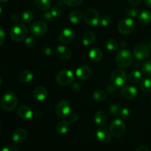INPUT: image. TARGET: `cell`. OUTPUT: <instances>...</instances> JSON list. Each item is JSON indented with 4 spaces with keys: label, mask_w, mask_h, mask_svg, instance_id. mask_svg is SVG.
Listing matches in <instances>:
<instances>
[{
    "label": "cell",
    "mask_w": 151,
    "mask_h": 151,
    "mask_svg": "<svg viewBox=\"0 0 151 151\" xmlns=\"http://www.w3.org/2000/svg\"><path fill=\"white\" fill-rule=\"evenodd\" d=\"M139 14V11L137 8H128L125 10V15L128 16V18H134L137 17Z\"/></svg>",
    "instance_id": "obj_35"
},
{
    "label": "cell",
    "mask_w": 151,
    "mask_h": 151,
    "mask_svg": "<svg viewBox=\"0 0 151 151\" xmlns=\"http://www.w3.org/2000/svg\"><path fill=\"white\" fill-rule=\"evenodd\" d=\"M4 39H5V32L2 27L0 26V47L3 44Z\"/></svg>",
    "instance_id": "obj_41"
},
{
    "label": "cell",
    "mask_w": 151,
    "mask_h": 151,
    "mask_svg": "<svg viewBox=\"0 0 151 151\" xmlns=\"http://www.w3.org/2000/svg\"><path fill=\"white\" fill-rule=\"evenodd\" d=\"M0 127H1V126H0Z\"/></svg>",
    "instance_id": "obj_58"
},
{
    "label": "cell",
    "mask_w": 151,
    "mask_h": 151,
    "mask_svg": "<svg viewBox=\"0 0 151 151\" xmlns=\"http://www.w3.org/2000/svg\"><path fill=\"white\" fill-rule=\"evenodd\" d=\"M103 52H102L100 49L97 48V47H93L88 52V57L93 62H100L103 59Z\"/></svg>",
    "instance_id": "obj_20"
},
{
    "label": "cell",
    "mask_w": 151,
    "mask_h": 151,
    "mask_svg": "<svg viewBox=\"0 0 151 151\" xmlns=\"http://www.w3.org/2000/svg\"><path fill=\"white\" fill-rule=\"evenodd\" d=\"M48 92L47 90L44 87H38L33 91V97L38 102H42L47 97Z\"/></svg>",
    "instance_id": "obj_19"
},
{
    "label": "cell",
    "mask_w": 151,
    "mask_h": 151,
    "mask_svg": "<svg viewBox=\"0 0 151 151\" xmlns=\"http://www.w3.org/2000/svg\"><path fill=\"white\" fill-rule=\"evenodd\" d=\"M18 99L16 95L13 92H6L1 99V106L6 111H11L16 107Z\"/></svg>",
    "instance_id": "obj_1"
},
{
    "label": "cell",
    "mask_w": 151,
    "mask_h": 151,
    "mask_svg": "<svg viewBox=\"0 0 151 151\" xmlns=\"http://www.w3.org/2000/svg\"><path fill=\"white\" fill-rule=\"evenodd\" d=\"M94 40H95V34L91 31H88L83 36L82 41L85 46H89L92 44Z\"/></svg>",
    "instance_id": "obj_24"
},
{
    "label": "cell",
    "mask_w": 151,
    "mask_h": 151,
    "mask_svg": "<svg viewBox=\"0 0 151 151\" xmlns=\"http://www.w3.org/2000/svg\"><path fill=\"white\" fill-rule=\"evenodd\" d=\"M47 31V25L45 22L37 21L34 22L30 27V32L32 35L41 36L44 35Z\"/></svg>",
    "instance_id": "obj_11"
},
{
    "label": "cell",
    "mask_w": 151,
    "mask_h": 151,
    "mask_svg": "<svg viewBox=\"0 0 151 151\" xmlns=\"http://www.w3.org/2000/svg\"><path fill=\"white\" fill-rule=\"evenodd\" d=\"M145 3L147 7L151 8V0H145Z\"/></svg>",
    "instance_id": "obj_51"
},
{
    "label": "cell",
    "mask_w": 151,
    "mask_h": 151,
    "mask_svg": "<svg viewBox=\"0 0 151 151\" xmlns=\"http://www.w3.org/2000/svg\"><path fill=\"white\" fill-rule=\"evenodd\" d=\"M141 89L145 93H149L151 91V79L150 78H145L141 81L140 84Z\"/></svg>",
    "instance_id": "obj_33"
},
{
    "label": "cell",
    "mask_w": 151,
    "mask_h": 151,
    "mask_svg": "<svg viewBox=\"0 0 151 151\" xmlns=\"http://www.w3.org/2000/svg\"><path fill=\"white\" fill-rule=\"evenodd\" d=\"M42 53H44V55H46V56H50V55L52 53V48H50V47H46L42 50Z\"/></svg>",
    "instance_id": "obj_46"
},
{
    "label": "cell",
    "mask_w": 151,
    "mask_h": 151,
    "mask_svg": "<svg viewBox=\"0 0 151 151\" xmlns=\"http://www.w3.org/2000/svg\"><path fill=\"white\" fill-rule=\"evenodd\" d=\"M84 20L86 25L91 27H95L99 25L100 21L98 12L94 8H88L84 13Z\"/></svg>",
    "instance_id": "obj_6"
},
{
    "label": "cell",
    "mask_w": 151,
    "mask_h": 151,
    "mask_svg": "<svg viewBox=\"0 0 151 151\" xmlns=\"http://www.w3.org/2000/svg\"><path fill=\"white\" fill-rule=\"evenodd\" d=\"M128 80L127 73L122 69H116L111 75V81L116 87H122Z\"/></svg>",
    "instance_id": "obj_5"
},
{
    "label": "cell",
    "mask_w": 151,
    "mask_h": 151,
    "mask_svg": "<svg viewBox=\"0 0 151 151\" xmlns=\"http://www.w3.org/2000/svg\"><path fill=\"white\" fill-rule=\"evenodd\" d=\"M116 90V87L114 85V84H110L108 85L107 91L108 93H109L110 94H114V93H115Z\"/></svg>",
    "instance_id": "obj_42"
},
{
    "label": "cell",
    "mask_w": 151,
    "mask_h": 151,
    "mask_svg": "<svg viewBox=\"0 0 151 151\" xmlns=\"http://www.w3.org/2000/svg\"><path fill=\"white\" fill-rule=\"evenodd\" d=\"M43 17H44V19H45V20L49 21V22H50V21H52L53 19H54L51 13H50V11L44 13V15H43Z\"/></svg>",
    "instance_id": "obj_45"
},
{
    "label": "cell",
    "mask_w": 151,
    "mask_h": 151,
    "mask_svg": "<svg viewBox=\"0 0 151 151\" xmlns=\"http://www.w3.org/2000/svg\"><path fill=\"white\" fill-rule=\"evenodd\" d=\"M50 13L52 15L53 18H58L61 15V10H60V7L55 6V7H53L52 8H51Z\"/></svg>",
    "instance_id": "obj_38"
},
{
    "label": "cell",
    "mask_w": 151,
    "mask_h": 151,
    "mask_svg": "<svg viewBox=\"0 0 151 151\" xmlns=\"http://www.w3.org/2000/svg\"><path fill=\"white\" fill-rule=\"evenodd\" d=\"M56 56L61 60H69L72 58V50L64 45H59L55 50Z\"/></svg>",
    "instance_id": "obj_13"
},
{
    "label": "cell",
    "mask_w": 151,
    "mask_h": 151,
    "mask_svg": "<svg viewBox=\"0 0 151 151\" xmlns=\"http://www.w3.org/2000/svg\"><path fill=\"white\" fill-rule=\"evenodd\" d=\"M110 133L115 138H121L125 133V125L121 119L116 118L111 123L109 126Z\"/></svg>",
    "instance_id": "obj_4"
},
{
    "label": "cell",
    "mask_w": 151,
    "mask_h": 151,
    "mask_svg": "<svg viewBox=\"0 0 151 151\" xmlns=\"http://www.w3.org/2000/svg\"><path fill=\"white\" fill-rule=\"evenodd\" d=\"M120 46L122 47H125L126 46V42L125 41H121L120 42Z\"/></svg>",
    "instance_id": "obj_52"
},
{
    "label": "cell",
    "mask_w": 151,
    "mask_h": 151,
    "mask_svg": "<svg viewBox=\"0 0 151 151\" xmlns=\"http://www.w3.org/2000/svg\"><path fill=\"white\" fill-rule=\"evenodd\" d=\"M25 44L28 47H32L35 44V39L32 36L27 37L25 39Z\"/></svg>",
    "instance_id": "obj_40"
},
{
    "label": "cell",
    "mask_w": 151,
    "mask_h": 151,
    "mask_svg": "<svg viewBox=\"0 0 151 151\" xmlns=\"http://www.w3.org/2000/svg\"><path fill=\"white\" fill-rule=\"evenodd\" d=\"M136 23L131 18L122 19L118 24V30L123 35H128L134 32L135 30Z\"/></svg>",
    "instance_id": "obj_7"
},
{
    "label": "cell",
    "mask_w": 151,
    "mask_h": 151,
    "mask_svg": "<svg viewBox=\"0 0 151 151\" xmlns=\"http://www.w3.org/2000/svg\"><path fill=\"white\" fill-rule=\"evenodd\" d=\"M96 137L99 142L103 144H108L111 141L110 133L104 127H101L97 130Z\"/></svg>",
    "instance_id": "obj_15"
},
{
    "label": "cell",
    "mask_w": 151,
    "mask_h": 151,
    "mask_svg": "<svg viewBox=\"0 0 151 151\" xmlns=\"http://www.w3.org/2000/svg\"><path fill=\"white\" fill-rule=\"evenodd\" d=\"M142 78V73L139 70H134L129 74V81H131L133 84H137L139 81H141Z\"/></svg>",
    "instance_id": "obj_29"
},
{
    "label": "cell",
    "mask_w": 151,
    "mask_h": 151,
    "mask_svg": "<svg viewBox=\"0 0 151 151\" xmlns=\"http://www.w3.org/2000/svg\"><path fill=\"white\" fill-rule=\"evenodd\" d=\"M139 21L142 25H149L151 23V13L147 10H143L139 14Z\"/></svg>",
    "instance_id": "obj_25"
},
{
    "label": "cell",
    "mask_w": 151,
    "mask_h": 151,
    "mask_svg": "<svg viewBox=\"0 0 151 151\" xmlns=\"http://www.w3.org/2000/svg\"><path fill=\"white\" fill-rule=\"evenodd\" d=\"M92 97L94 100L96 102H103L107 98V95H106V92L103 90H96L93 93Z\"/></svg>",
    "instance_id": "obj_28"
},
{
    "label": "cell",
    "mask_w": 151,
    "mask_h": 151,
    "mask_svg": "<svg viewBox=\"0 0 151 151\" xmlns=\"http://www.w3.org/2000/svg\"><path fill=\"white\" fill-rule=\"evenodd\" d=\"M133 56L131 52L125 49L119 50L116 55V64L119 68H126L131 65Z\"/></svg>",
    "instance_id": "obj_2"
},
{
    "label": "cell",
    "mask_w": 151,
    "mask_h": 151,
    "mask_svg": "<svg viewBox=\"0 0 151 151\" xmlns=\"http://www.w3.org/2000/svg\"><path fill=\"white\" fill-rule=\"evenodd\" d=\"M1 7H0V14H1Z\"/></svg>",
    "instance_id": "obj_56"
},
{
    "label": "cell",
    "mask_w": 151,
    "mask_h": 151,
    "mask_svg": "<svg viewBox=\"0 0 151 151\" xmlns=\"http://www.w3.org/2000/svg\"><path fill=\"white\" fill-rule=\"evenodd\" d=\"M63 2L70 7H76L83 2V0H63Z\"/></svg>",
    "instance_id": "obj_37"
},
{
    "label": "cell",
    "mask_w": 151,
    "mask_h": 151,
    "mask_svg": "<svg viewBox=\"0 0 151 151\" xmlns=\"http://www.w3.org/2000/svg\"><path fill=\"white\" fill-rule=\"evenodd\" d=\"M137 151H149V149L147 147L145 146V145H141L137 148Z\"/></svg>",
    "instance_id": "obj_50"
},
{
    "label": "cell",
    "mask_w": 151,
    "mask_h": 151,
    "mask_svg": "<svg viewBox=\"0 0 151 151\" xmlns=\"http://www.w3.org/2000/svg\"><path fill=\"white\" fill-rule=\"evenodd\" d=\"M10 19H11V21L13 22V23H16V24H17V22H19V16H18L17 14H16V13H14V14L12 15Z\"/></svg>",
    "instance_id": "obj_48"
},
{
    "label": "cell",
    "mask_w": 151,
    "mask_h": 151,
    "mask_svg": "<svg viewBox=\"0 0 151 151\" xmlns=\"http://www.w3.org/2000/svg\"><path fill=\"white\" fill-rule=\"evenodd\" d=\"M94 121L97 125L100 126V127H103L106 126L107 118H106V113L102 110L97 111L94 115Z\"/></svg>",
    "instance_id": "obj_21"
},
{
    "label": "cell",
    "mask_w": 151,
    "mask_h": 151,
    "mask_svg": "<svg viewBox=\"0 0 151 151\" xmlns=\"http://www.w3.org/2000/svg\"><path fill=\"white\" fill-rule=\"evenodd\" d=\"M17 113L19 117L23 119H30L33 115L32 110L26 105H21L17 110Z\"/></svg>",
    "instance_id": "obj_18"
},
{
    "label": "cell",
    "mask_w": 151,
    "mask_h": 151,
    "mask_svg": "<svg viewBox=\"0 0 151 151\" xmlns=\"http://www.w3.org/2000/svg\"><path fill=\"white\" fill-rule=\"evenodd\" d=\"M69 127H70V124L69 123V121L63 120V121H60L57 124L55 130L57 132V133H58V134L64 135L69 131Z\"/></svg>",
    "instance_id": "obj_22"
},
{
    "label": "cell",
    "mask_w": 151,
    "mask_h": 151,
    "mask_svg": "<svg viewBox=\"0 0 151 151\" xmlns=\"http://www.w3.org/2000/svg\"><path fill=\"white\" fill-rule=\"evenodd\" d=\"M8 1V0H0V2L4 3V2H6V1Z\"/></svg>",
    "instance_id": "obj_54"
},
{
    "label": "cell",
    "mask_w": 151,
    "mask_h": 151,
    "mask_svg": "<svg viewBox=\"0 0 151 151\" xmlns=\"http://www.w3.org/2000/svg\"><path fill=\"white\" fill-rule=\"evenodd\" d=\"M27 136V133L23 128H19L15 130L14 133L12 135V140L16 144H20L24 142Z\"/></svg>",
    "instance_id": "obj_16"
},
{
    "label": "cell",
    "mask_w": 151,
    "mask_h": 151,
    "mask_svg": "<svg viewBox=\"0 0 151 151\" xmlns=\"http://www.w3.org/2000/svg\"><path fill=\"white\" fill-rule=\"evenodd\" d=\"M110 112L112 115H114L116 118H119L120 117L121 114V110H122V107L119 105H117V104H113L110 106Z\"/></svg>",
    "instance_id": "obj_31"
},
{
    "label": "cell",
    "mask_w": 151,
    "mask_h": 151,
    "mask_svg": "<svg viewBox=\"0 0 151 151\" xmlns=\"http://www.w3.org/2000/svg\"><path fill=\"white\" fill-rule=\"evenodd\" d=\"M34 18V14L30 10H25L22 14V21L24 23H29L32 21Z\"/></svg>",
    "instance_id": "obj_32"
},
{
    "label": "cell",
    "mask_w": 151,
    "mask_h": 151,
    "mask_svg": "<svg viewBox=\"0 0 151 151\" xmlns=\"http://www.w3.org/2000/svg\"><path fill=\"white\" fill-rule=\"evenodd\" d=\"M147 45L148 46L149 48L151 49V38H150V39L148 40V41H147Z\"/></svg>",
    "instance_id": "obj_53"
},
{
    "label": "cell",
    "mask_w": 151,
    "mask_h": 151,
    "mask_svg": "<svg viewBox=\"0 0 151 151\" xmlns=\"http://www.w3.org/2000/svg\"><path fill=\"white\" fill-rule=\"evenodd\" d=\"M76 76L81 80H86L89 78L91 75V70L89 67L83 65V66L79 67L76 70Z\"/></svg>",
    "instance_id": "obj_17"
},
{
    "label": "cell",
    "mask_w": 151,
    "mask_h": 151,
    "mask_svg": "<svg viewBox=\"0 0 151 151\" xmlns=\"http://www.w3.org/2000/svg\"><path fill=\"white\" fill-rule=\"evenodd\" d=\"M121 95L125 99L132 100L138 96V90L134 86H125V87H122L121 90Z\"/></svg>",
    "instance_id": "obj_14"
},
{
    "label": "cell",
    "mask_w": 151,
    "mask_h": 151,
    "mask_svg": "<svg viewBox=\"0 0 151 151\" xmlns=\"http://www.w3.org/2000/svg\"><path fill=\"white\" fill-rule=\"evenodd\" d=\"M134 55L138 60H145L150 55V48L147 44L140 43L137 44L134 48Z\"/></svg>",
    "instance_id": "obj_9"
},
{
    "label": "cell",
    "mask_w": 151,
    "mask_h": 151,
    "mask_svg": "<svg viewBox=\"0 0 151 151\" xmlns=\"http://www.w3.org/2000/svg\"><path fill=\"white\" fill-rule=\"evenodd\" d=\"M75 76L73 73L67 69L62 70L58 73L56 77V81L60 85L67 86L74 81Z\"/></svg>",
    "instance_id": "obj_8"
},
{
    "label": "cell",
    "mask_w": 151,
    "mask_h": 151,
    "mask_svg": "<svg viewBox=\"0 0 151 151\" xmlns=\"http://www.w3.org/2000/svg\"><path fill=\"white\" fill-rule=\"evenodd\" d=\"M150 102H151V98H150Z\"/></svg>",
    "instance_id": "obj_57"
},
{
    "label": "cell",
    "mask_w": 151,
    "mask_h": 151,
    "mask_svg": "<svg viewBox=\"0 0 151 151\" xmlns=\"http://www.w3.org/2000/svg\"><path fill=\"white\" fill-rule=\"evenodd\" d=\"M1 151H19V150L14 146H11V145H8V146H5L1 149Z\"/></svg>",
    "instance_id": "obj_44"
},
{
    "label": "cell",
    "mask_w": 151,
    "mask_h": 151,
    "mask_svg": "<svg viewBox=\"0 0 151 151\" xmlns=\"http://www.w3.org/2000/svg\"><path fill=\"white\" fill-rule=\"evenodd\" d=\"M33 78V75L32 72L28 70H22L19 75V79L21 82L22 83H29L32 81Z\"/></svg>",
    "instance_id": "obj_23"
},
{
    "label": "cell",
    "mask_w": 151,
    "mask_h": 151,
    "mask_svg": "<svg viewBox=\"0 0 151 151\" xmlns=\"http://www.w3.org/2000/svg\"><path fill=\"white\" fill-rule=\"evenodd\" d=\"M35 5L41 10H48L51 7L50 0H35Z\"/></svg>",
    "instance_id": "obj_27"
},
{
    "label": "cell",
    "mask_w": 151,
    "mask_h": 151,
    "mask_svg": "<svg viewBox=\"0 0 151 151\" xmlns=\"http://www.w3.org/2000/svg\"><path fill=\"white\" fill-rule=\"evenodd\" d=\"M106 46L108 50L110 51H115L119 47V43H118L117 40H116L115 38H111L106 41Z\"/></svg>",
    "instance_id": "obj_30"
},
{
    "label": "cell",
    "mask_w": 151,
    "mask_h": 151,
    "mask_svg": "<svg viewBox=\"0 0 151 151\" xmlns=\"http://www.w3.org/2000/svg\"><path fill=\"white\" fill-rule=\"evenodd\" d=\"M112 22V19L109 15H105L103 16V17L100 18V23L102 26H109Z\"/></svg>",
    "instance_id": "obj_36"
},
{
    "label": "cell",
    "mask_w": 151,
    "mask_h": 151,
    "mask_svg": "<svg viewBox=\"0 0 151 151\" xmlns=\"http://www.w3.org/2000/svg\"><path fill=\"white\" fill-rule=\"evenodd\" d=\"M75 33L70 28H66L63 30L59 35V40L64 44H69L75 39Z\"/></svg>",
    "instance_id": "obj_12"
},
{
    "label": "cell",
    "mask_w": 151,
    "mask_h": 151,
    "mask_svg": "<svg viewBox=\"0 0 151 151\" xmlns=\"http://www.w3.org/2000/svg\"><path fill=\"white\" fill-rule=\"evenodd\" d=\"M128 1L131 5H137L141 3L142 0H128Z\"/></svg>",
    "instance_id": "obj_49"
},
{
    "label": "cell",
    "mask_w": 151,
    "mask_h": 151,
    "mask_svg": "<svg viewBox=\"0 0 151 151\" xmlns=\"http://www.w3.org/2000/svg\"><path fill=\"white\" fill-rule=\"evenodd\" d=\"M1 83H2V78H1V76H0V85L1 84Z\"/></svg>",
    "instance_id": "obj_55"
},
{
    "label": "cell",
    "mask_w": 151,
    "mask_h": 151,
    "mask_svg": "<svg viewBox=\"0 0 151 151\" xmlns=\"http://www.w3.org/2000/svg\"><path fill=\"white\" fill-rule=\"evenodd\" d=\"M142 71L145 75L151 77V60L147 61L142 65Z\"/></svg>",
    "instance_id": "obj_34"
},
{
    "label": "cell",
    "mask_w": 151,
    "mask_h": 151,
    "mask_svg": "<svg viewBox=\"0 0 151 151\" xmlns=\"http://www.w3.org/2000/svg\"><path fill=\"white\" fill-rule=\"evenodd\" d=\"M72 90H73L74 92H78L80 90H81V85H80L78 83H74L72 85Z\"/></svg>",
    "instance_id": "obj_47"
},
{
    "label": "cell",
    "mask_w": 151,
    "mask_h": 151,
    "mask_svg": "<svg viewBox=\"0 0 151 151\" xmlns=\"http://www.w3.org/2000/svg\"><path fill=\"white\" fill-rule=\"evenodd\" d=\"M131 115V111H130L129 109L126 107L122 108V110H121V114L120 117L123 119H127Z\"/></svg>",
    "instance_id": "obj_39"
},
{
    "label": "cell",
    "mask_w": 151,
    "mask_h": 151,
    "mask_svg": "<svg viewBox=\"0 0 151 151\" xmlns=\"http://www.w3.org/2000/svg\"><path fill=\"white\" fill-rule=\"evenodd\" d=\"M83 17V14L80 10H75L71 12L69 15V20L72 24H78L81 21Z\"/></svg>",
    "instance_id": "obj_26"
},
{
    "label": "cell",
    "mask_w": 151,
    "mask_h": 151,
    "mask_svg": "<svg viewBox=\"0 0 151 151\" xmlns=\"http://www.w3.org/2000/svg\"><path fill=\"white\" fill-rule=\"evenodd\" d=\"M71 105L69 102L62 100L57 104L55 107V113L60 118H67L71 114Z\"/></svg>",
    "instance_id": "obj_10"
},
{
    "label": "cell",
    "mask_w": 151,
    "mask_h": 151,
    "mask_svg": "<svg viewBox=\"0 0 151 151\" xmlns=\"http://www.w3.org/2000/svg\"><path fill=\"white\" fill-rule=\"evenodd\" d=\"M69 118H70V120L72 122H76V121L79 120V115L76 113H72L69 115Z\"/></svg>",
    "instance_id": "obj_43"
},
{
    "label": "cell",
    "mask_w": 151,
    "mask_h": 151,
    "mask_svg": "<svg viewBox=\"0 0 151 151\" xmlns=\"http://www.w3.org/2000/svg\"><path fill=\"white\" fill-rule=\"evenodd\" d=\"M28 34V29L24 24L17 23L11 28L10 37L15 41H22L26 39Z\"/></svg>",
    "instance_id": "obj_3"
}]
</instances>
